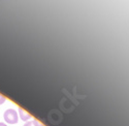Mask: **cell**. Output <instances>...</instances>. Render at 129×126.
<instances>
[{
  "label": "cell",
  "mask_w": 129,
  "mask_h": 126,
  "mask_svg": "<svg viewBox=\"0 0 129 126\" xmlns=\"http://www.w3.org/2000/svg\"><path fill=\"white\" fill-rule=\"evenodd\" d=\"M3 118L6 121V123H8V124H17L18 120H19V115L15 110L8 109L4 112Z\"/></svg>",
  "instance_id": "cell-1"
},
{
  "label": "cell",
  "mask_w": 129,
  "mask_h": 126,
  "mask_svg": "<svg viewBox=\"0 0 129 126\" xmlns=\"http://www.w3.org/2000/svg\"><path fill=\"white\" fill-rule=\"evenodd\" d=\"M19 115H20V118L22 119L23 121H28L31 118V115L28 112H26L24 109H22V108L19 109Z\"/></svg>",
  "instance_id": "cell-2"
},
{
  "label": "cell",
  "mask_w": 129,
  "mask_h": 126,
  "mask_svg": "<svg viewBox=\"0 0 129 126\" xmlns=\"http://www.w3.org/2000/svg\"><path fill=\"white\" fill-rule=\"evenodd\" d=\"M32 124H33V126H45L44 124H42L39 120H37V119H34L33 121H32Z\"/></svg>",
  "instance_id": "cell-3"
},
{
  "label": "cell",
  "mask_w": 129,
  "mask_h": 126,
  "mask_svg": "<svg viewBox=\"0 0 129 126\" xmlns=\"http://www.w3.org/2000/svg\"><path fill=\"white\" fill-rule=\"evenodd\" d=\"M5 99H6L5 96H3L2 94H0V104H2V103L5 101Z\"/></svg>",
  "instance_id": "cell-4"
},
{
  "label": "cell",
  "mask_w": 129,
  "mask_h": 126,
  "mask_svg": "<svg viewBox=\"0 0 129 126\" xmlns=\"http://www.w3.org/2000/svg\"><path fill=\"white\" fill-rule=\"evenodd\" d=\"M23 126H33V124H32V122H26Z\"/></svg>",
  "instance_id": "cell-5"
},
{
  "label": "cell",
  "mask_w": 129,
  "mask_h": 126,
  "mask_svg": "<svg viewBox=\"0 0 129 126\" xmlns=\"http://www.w3.org/2000/svg\"><path fill=\"white\" fill-rule=\"evenodd\" d=\"M0 126H7V125L4 124V123H1V122H0Z\"/></svg>",
  "instance_id": "cell-6"
}]
</instances>
